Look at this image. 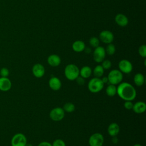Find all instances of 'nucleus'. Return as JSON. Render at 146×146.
<instances>
[{"instance_id": "0eeeda50", "label": "nucleus", "mask_w": 146, "mask_h": 146, "mask_svg": "<svg viewBox=\"0 0 146 146\" xmlns=\"http://www.w3.org/2000/svg\"><path fill=\"white\" fill-rule=\"evenodd\" d=\"M26 144V137L22 133L15 134L11 140V146H25Z\"/></svg>"}, {"instance_id": "b1692460", "label": "nucleus", "mask_w": 146, "mask_h": 146, "mask_svg": "<svg viewBox=\"0 0 146 146\" xmlns=\"http://www.w3.org/2000/svg\"><path fill=\"white\" fill-rule=\"evenodd\" d=\"M115 50H116L115 46L113 44L109 43L107 45L105 51H106V53H107L108 55H113L115 54Z\"/></svg>"}, {"instance_id": "7ed1b4c3", "label": "nucleus", "mask_w": 146, "mask_h": 146, "mask_svg": "<svg viewBox=\"0 0 146 146\" xmlns=\"http://www.w3.org/2000/svg\"><path fill=\"white\" fill-rule=\"evenodd\" d=\"M104 86L102 79L94 77L88 82V89L92 93H98L103 90Z\"/></svg>"}, {"instance_id": "39448f33", "label": "nucleus", "mask_w": 146, "mask_h": 146, "mask_svg": "<svg viewBox=\"0 0 146 146\" xmlns=\"http://www.w3.org/2000/svg\"><path fill=\"white\" fill-rule=\"evenodd\" d=\"M65 115V112L63 108L55 107L51 110L49 113L50 119L55 121H59L62 120Z\"/></svg>"}, {"instance_id": "bb28decb", "label": "nucleus", "mask_w": 146, "mask_h": 146, "mask_svg": "<svg viewBox=\"0 0 146 146\" xmlns=\"http://www.w3.org/2000/svg\"><path fill=\"white\" fill-rule=\"evenodd\" d=\"M139 54L141 57L145 58V56H146V46L145 44H142L139 47Z\"/></svg>"}, {"instance_id": "7c9ffc66", "label": "nucleus", "mask_w": 146, "mask_h": 146, "mask_svg": "<svg viewBox=\"0 0 146 146\" xmlns=\"http://www.w3.org/2000/svg\"><path fill=\"white\" fill-rule=\"evenodd\" d=\"M76 83L79 84V85H83L85 83V80L82 77H81L80 76H79L76 79Z\"/></svg>"}, {"instance_id": "1a4fd4ad", "label": "nucleus", "mask_w": 146, "mask_h": 146, "mask_svg": "<svg viewBox=\"0 0 146 146\" xmlns=\"http://www.w3.org/2000/svg\"><path fill=\"white\" fill-rule=\"evenodd\" d=\"M119 70L124 74H129L133 69L132 64L130 61L127 59L121 60L118 64Z\"/></svg>"}, {"instance_id": "f8f14e48", "label": "nucleus", "mask_w": 146, "mask_h": 146, "mask_svg": "<svg viewBox=\"0 0 146 146\" xmlns=\"http://www.w3.org/2000/svg\"><path fill=\"white\" fill-rule=\"evenodd\" d=\"M48 86L52 90L58 91L61 88L62 82L58 78L52 76L48 80Z\"/></svg>"}, {"instance_id": "412c9836", "label": "nucleus", "mask_w": 146, "mask_h": 146, "mask_svg": "<svg viewBox=\"0 0 146 146\" xmlns=\"http://www.w3.org/2000/svg\"><path fill=\"white\" fill-rule=\"evenodd\" d=\"M106 92L108 96L112 97L117 94V88L115 85L109 84L106 89Z\"/></svg>"}, {"instance_id": "393cba45", "label": "nucleus", "mask_w": 146, "mask_h": 146, "mask_svg": "<svg viewBox=\"0 0 146 146\" xmlns=\"http://www.w3.org/2000/svg\"><path fill=\"white\" fill-rule=\"evenodd\" d=\"M89 42H90V44L93 47H97L98 46H99V40L98 38H97L96 37H95V36H93L92 38H91L90 39V40H89Z\"/></svg>"}, {"instance_id": "a211bd4d", "label": "nucleus", "mask_w": 146, "mask_h": 146, "mask_svg": "<svg viewBox=\"0 0 146 146\" xmlns=\"http://www.w3.org/2000/svg\"><path fill=\"white\" fill-rule=\"evenodd\" d=\"M92 73V70L91 68L88 66H83L79 70V76L83 78L84 79L88 78L91 76Z\"/></svg>"}, {"instance_id": "423d86ee", "label": "nucleus", "mask_w": 146, "mask_h": 146, "mask_svg": "<svg viewBox=\"0 0 146 146\" xmlns=\"http://www.w3.org/2000/svg\"><path fill=\"white\" fill-rule=\"evenodd\" d=\"M104 136L100 133H95L91 135L88 139L90 146H103Z\"/></svg>"}, {"instance_id": "f704fd0d", "label": "nucleus", "mask_w": 146, "mask_h": 146, "mask_svg": "<svg viewBox=\"0 0 146 146\" xmlns=\"http://www.w3.org/2000/svg\"><path fill=\"white\" fill-rule=\"evenodd\" d=\"M84 50H86V52L87 53V54H89V53L91 52V50H90V48H88V47H87V48H85Z\"/></svg>"}, {"instance_id": "6e6552de", "label": "nucleus", "mask_w": 146, "mask_h": 146, "mask_svg": "<svg viewBox=\"0 0 146 146\" xmlns=\"http://www.w3.org/2000/svg\"><path fill=\"white\" fill-rule=\"evenodd\" d=\"M106 51L104 47L98 46L96 47L93 52L94 60L97 63H100L104 60L106 56Z\"/></svg>"}, {"instance_id": "c9c22d12", "label": "nucleus", "mask_w": 146, "mask_h": 146, "mask_svg": "<svg viewBox=\"0 0 146 146\" xmlns=\"http://www.w3.org/2000/svg\"><path fill=\"white\" fill-rule=\"evenodd\" d=\"M133 146H142V145L141 144H135Z\"/></svg>"}, {"instance_id": "20e7f679", "label": "nucleus", "mask_w": 146, "mask_h": 146, "mask_svg": "<svg viewBox=\"0 0 146 146\" xmlns=\"http://www.w3.org/2000/svg\"><path fill=\"white\" fill-rule=\"evenodd\" d=\"M107 78L109 84L116 86L122 82L123 79V75L119 70L114 69L108 73Z\"/></svg>"}, {"instance_id": "9b49d317", "label": "nucleus", "mask_w": 146, "mask_h": 146, "mask_svg": "<svg viewBox=\"0 0 146 146\" xmlns=\"http://www.w3.org/2000/svg\"><path fill=\"white\" fill-rule=\"evenodd\" d=\"M32 72L35 77L37 78H42L45 74L44 67L42 64L36 63L33 66Z\"/></svg>"}, {"instance_id": "a878e982", "label": "nucleus", "mask_w": 146, "mask_h": 146, "mask_svg": "<svg viewBox=\"0 0 146 146\" xmlns=\"http://www.w3.org/2000/svg\"><path fill=\"white\" fill-rule=\"evenodd\" d=\"M102 62V66L104 70L110 69L112 66V63L110 60H103Z\"/></svg>"}, {"instance_id": "ddd939ff", "label": "nucleus", "mask_w": 146, "mask_h": 146, "mask_svg": "<svg viewBox=\"0 0 146 146\" xmlns=\"http://www.w3.org/2000/svg\"><path fill=\"white\" fill-rule=\"evenodd\" d=\"M11 88V82L7 77L0 78V90L7 91Z\"/></svg>"}, {"instance_id": "f257e3e1", "label": "nucleus", "mask_w": 146, "mask_h": 146, "mask_svg": "<svg viewBox=\"0 0 146 146\" xmlns=\"http://www.w3.org/2000/svg\"><path fill=\"white\" fill-rule=\"evenodd\" d=\"M116 88V94L124 101H132L136 97V89L128 82H121Z\"/></svg>"}, {"instance_id": "dca6fc26", "label": "nucleus", "mask_w": 146, "mask_h": 146, "mask_svg": "<svg viewBox=\"0 0 146 146\" xmlns=\"http://www.w3.org/2000/svg\"><path fill=\"white\" fill-rule=\"evenodd\" d=\"M107 132L110 136H117L120 132V127L116 123H111L107 128Z\"/></svg>"}, {"instance_id": "4468645a", "label": "nucleus", "mask_w": 146, "mask_h": 146, "mask_svg": "<svg viewBox=\"0 0 146 146\" xmlns=\"http://www.w3.org/2000/svg\"><path fill=\"white\" fill-rule=\"evenodd\" d=\"M132 110L136 113H143L146 110V104L142 101L137 102L133 104Z\"/></svg>"}, {"instance_id": "4be33fe9", "label": "nucleus", "mask_w": 146, "mask_h": 146, "mask_svg": "<svg viewBox=\"0 0 146 146\" xmlns=\"http://www.w3.org/2000/svg\"><path fill=\"white\" fill-rule=\"evenodd\" d=\"M104 69L103 68L102 65H97L93 70V74L95 77L100 78L104 74Z\"/></svg>"}, {"instance_id": "cd10ccee", "label": "nucleus", "mask_w": 146, "mask_h": 146, "mask_svg": "<svg viewBox=\"0 0 146 146\" xmlns=\"http://www.w3.org/2000/svg\"><path fill=\"white\" fill-rule=\"evenodd\" d=\"M51 144L52 146H66L65 142L63 140L60 139H57L55 140Z\"/></svg>"}, {"instance_id": "c756f323", "label": "nucleus", "mask_w": 146, "mask_h": 146, "mask_svg": "<svg viewBox=\"0 0 146 146\" xmlns=\"http://www.w3.org/2000/svg\"><path fill=\"white\" fill-rule=\"evenodd\" d=\"M133 104L132 102V101H125V102L124 103V108L128 110H132V107H133Z\"/></svg>"}, {"instance_id": "2eb2a0df", "label": "nucleus", "mask_w": 146, "mask_h": 146, "mask_svg": "<svg viewBox=\"0 0 146 146\" xmlns=\"http://www.w3.org/2000/svg\"><path fill=\"white\" fill-rule=\"evenodd\" d=\"M47 63L51 67H57L61 63V59L56 54H51L47 58Z\"/></svg>"}, {"instance_id": "f3484780", "label": "nucleus", "mask_w": 146, "mask_h": 146, "mask_svg": "<svg viewBox=\"0 0 146 146\" xmlns=\"http://www.w3.org/2000/svg\"><path fill=\"white\" fill-rule=\"evenodd\" d=\"M116 23L121 27L126 26L128 23V19L127 17L123 14H118L116 15L115 18Z\"/></svg>"}, {"instance_id": "f03ea898", "label": "nucleus", "mask_w": 146, "mask_h": 146, "mask_svg": "<svg viewBox=\"0 0 146 146\" xmlns=\"http://www.w3.org/2000/svg\"><path fill=\"white\" fill-rule=\"evenodd\" d=\"M64 74L68 80L72 81L75 80L79 76V69L76 65L69 64L66 66Z\"/></svg>"}, {"instance_id": "2f4dec72", "label": "nucleus", "mask_w": 146, "mask_h": 146, "mask_svg": "<svg viewBox=\"0 0 146 146\" xmlns=\"http://www.w3.org/2000/svg\"><path fill=\"white\" fill-rule=\"evenodd\" d=\"M38 146H52V144L48 141H42L40 143Z\"/></svg>"}, {"instance_id": "473e14b6", "label": "nucleus", "mask_w": 146, "mask_h": 146, "mask_svg": "<svg viewBox=\"0 0 146 146\" xmlns=\"http://www.w3.org/2000/svg\"><path fill=\"white\" fill-rule=\"evenodd\" d=\"M118 142V138L117 137V136H112V143L114 144H116Z\"/></svg>"}, {"instance_id": "c85d7f7f", "label": "nucleus", "mask_w": 146, "mask_h": 146, "mask_svg": "<svg viewBox=\"0 0 146 146\" xmlns=\"http://www.w3.org/2000/svg\"><path fill=\"white\" fill-rule=\"evenodd\" d=\"M9 75V71L7 68L3 67L1 69L0 75L1 76V77H7Z\"/></svg>"}, {"instance_id": "6ab92c4d", "label": "nucleus", "mask_w": 146, "mask_h": 146, "mask_svg": "<svg viewBox=\"0 0 146 146\" xmlns=\"http://www.w3.org/2000/svg\"><path fill=\"white\" fill-rule=\"evenodd\" d=\"M72 48L75 52H80L84 50V48H86L85 43L82 40H76L73 43Z\"/></svg>"}, {"instance_id": "9d476101", "label": "nucleus", "mask_w": 146, "mask_h": 146, "mask_svg": "<svg viewBox=\"0 0 146 146\" xmlns=\"http://www.w3.org/2000/svg\"><path fill=\"white\" fill-rule=\"evenodd\" d=\"M100 40L105 43H111L113 40V35L112 33L109 30H103L99 34Z\"/></svg>"}, {"instance_id": "5701e85b", "label": "nucleus", "mask_w": 146, "mask_h": 146, "mask_svg": "<svg viewBox=\"0 0 146 146\" xmlns=\"http://www.w3.org/2000/svg\"><path fill=\"white\" fill-rule=\"evenodd\" d=\"M63 109L64 111V112H66L68 113H71L75 111V107L73 103L71 102H67L63 105Z\"/></svg>"}, {"instance_id": "72a5a7b5", "label": "nucleus", "mask_w": 146, "mask_h": 146, "mask_svg": "<svg viewBox=\"0 0 146 146\" xmlns=\"http://www.w3.org/2000/svg\"><path fill=\"white\" fill-rule=\"evenodd\" d=\"M102 82L104 83V84L108 83V79L107 76V77H103V78L102 79Z\"/></svg>"}, {"instance_id": "e433bc0d", "label": "nucleus", "mask_w": 146, "mask_h": 146, "mask_svg": "<svg viewBox=\"0 0 146 146\" xmlns=\"http://www.w3.org/2000/svg\"><path fill=\"white\" fill-rule=\"evenodd\" d=\"M25 146H33V145L31 144H28V143H27Z\"/></svg>"}, {"instance_id": "aec40b11", "label": "nucleus", "mask_w": 146, "mask_h": 146, "mask_svg": "<svg viewBox=\"0 0 146 146\" xmlns=\"http://www.w3.org/2000/svg\"><path fill=\"white\" fill-rule=\"evenodd\" d=\"M145 82V78L143 74L137 73L134 75L133 82L137 86H141L144 84Z\"/></svg>"}]
</instances>
